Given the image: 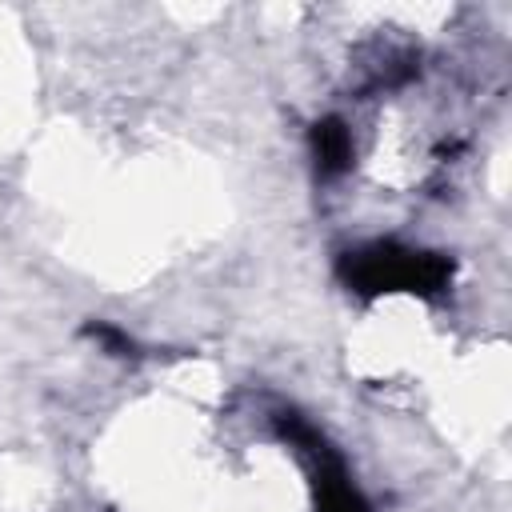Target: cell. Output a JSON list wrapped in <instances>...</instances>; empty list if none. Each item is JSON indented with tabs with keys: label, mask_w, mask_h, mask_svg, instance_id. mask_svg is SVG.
<instances>
[{
	"label": "cell",
	"mask_w": 512,
	"mask_h": 512,
	"mask_svg": "<svg viewBox=\"0 0 512 512\" xmlns=\"http://www.w3.org/2000/svg\"><path fill=\"white\" fill-rule=\"evenodd\" d=\"M340 276L360 296L380 292H444L452 280V260L440 252H420L404 244H368L340 260Z\"/></svg>",
	"instance_id": "6da1fadb"
},
{
	"label": "cell",
	"mask_w": 512,
	"mask_h": 512,
	"mask_svg": "<svg viewBox=\"0 0 512 512\" xmlns=\"http://www.w3.org/2000/svg\"><path fill=\"white\" fill-rule=\"evenodd\" d=\"M276 424H280L284 440H292L296 448H304V452L312 456V464H316V492H320L316 512H368V504H364L360 492L352 488V480H348L344 464L336 460V452H332L300 416L284 412Z\"/></svg>",
	"instance_id": "7a4b0ae2"
},
{
	"label": "cell",
	"mask_w": 512,
	"mask_h": 512,
	"mask_svg": "<svg viewBox=\"0 0 512 512\" xmlns=\"http://www.w3.org/2000/svg\"><path fill=\"white\" fill-rule=\"evenodd\" d=\"M312 148H316V164H320V172H324V176H332V172L348 168L352 136H348L344 120H336V116L320 120V124L312 128Z\"/></svg>",
	"instance_id": "3957f363"
}]
</instances>
